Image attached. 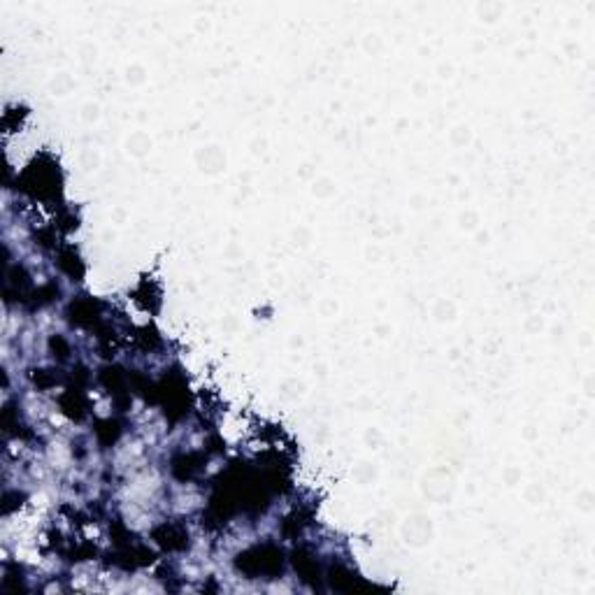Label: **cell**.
<instances>
[{
	"mask_svg": "<svg viewBox=\"0 0 595 595\" xmlns=\"http://www.w3.org/2000/svg\"><path fill=\"white\" fill-rule=\"evenodd\" d=\"M49 351L54 354V358L65 360V358L70 356V344L65 342L61 335H54L52 340H49Z\"/></svg>",
	"mask_w": 595,
	"mask_h": 595,
	"instance_id": "obj_13",
	"label": "cell"
},
{
	"mask_svg": "<svg viewBox=\"0 0 595 595\" xmlns=\"http://www.w3.org/2000/svg\"><path fill=\"white\" fill-rule=\"evenodd\" d=\"M61 410H63V414H68L70 419H75V421H82L84 416H86V398H84V393H82V388L77 386H70L68 391H65V393L61 396Z\"/></svg>",
	"mask_w": 595,
	"mask_h": 595,
	"instance_id": "obj_5",
	"label": "cell"
},
{
	"mask_svg": "<svg viewBox=\"0 0 595 595\" xmlns=\"http://www.w3.org/2000/svg\"><path fill=\"white\" fill-rule=\"evenodd\" d=\"M154 540L168 551H179L188 547V533L177 524H163L154 531Z\"/></svg>",
	"mask_w": 595,
	"mask_h": 595,
	"instance_id": "obj_4",
	"label": "cell"
},
{
	"mask_svg": "<svg viewBox=\"0 0 595 595\" xmlns=\"http://www.w3.org/2000/svg\"><path fill=\"white\" fill-rule=\"evenodd\" d=\"M202 468V458L198 454H179L172 458V475H175L179 482H186L193 475H198Z\"/></svg>",
	"mask_w": 595,
	"mask_h": 595,
	"instance_id": "obj_6",
	"label": "cell"
},
{
	"mask_svg": "<svg viewBox=\"0 0 595 595\" xmlns=\"http://www.w3.org/2000/svg\"><path fill=\"white\" fill-rule=\"evenodd\" d=\"M235 568L251 579L256 577H274L281 575V554L279 549H274L272 544H263V547H253L244 554L237 556Z\"/></svg>",
	"mask_w": 595,
	"mask_h": 595,
	"instance_id": "obj_2",
	"label": "cell"
},
{
	"mask_svg": "<svg viewBox=\"0 0 595 595\" xmlns=\"http://www.w3.org/2000/svg\"><path fill=\"white\" fill-rule=\"evenodd\" d=\"M96 435H98V442H100V444H103V447H110V444H114V442H117V438L121 435V428H119L117 421L105 419V421H100V424H98Z\"/></svg>",
	"mask_w": 595,
	"mask_h": 595,
	"instance_id": "obj_11",
	"label": "cell"
},
{
	"mask_svg": "<svg viewBox=\"0 0 595 595\" xmlns=\"http://www.w3.org/2000/svg\"><path fill=\"white\" fill-rule=\"evenodd\" d=\"M59 295V288H56L54 284H45L40 288H35V291H31V295H28V307L31 309H40L45 307V304H49L54 300V298Z\"/></svg>",
	"mask_w": 595,
	"mask_h": 595,
	"instance_id": "obj_9",
	"label": "cell"
},
{
	"mask_svg": "<svg viewBox=\"0 0 595 595\" xmlns=\"http://www.w3.org/2000/svg\"><path fill=\"white\" fill-rule=\"evenodd\" d=\"M59 267L68 274L72 281H79L84 277V263L79 260L77 251L70 249V246H65V249L59 253Z\"/></svg>",
	"mask_w": 595,
	"mask_h": 595,
	"instance_id": "obj_7",
	"label": "cell"
},
{
	"mask_svg": "<svg viewBox=\"0 0 595 595\" xmlns=\"http://www.w3.org/2000/svg\"><path fill=\"white\" fill-rule=\"evenodd\" d=\"M100 382H103L105 388H110L114 396H121L126 391V377H123V370L119 368H105L100 372Z\"/></svg>",
	"mask_w": 595,
	"mask_h": 595,
	"instance_id": "obj_8",
	"label": "cell"
},
{
	"mask_svg": "<svg viewBox=\"0 0 595 595\" xmlns=\"http://www.w3.org/2000/svg\"><path fill=\"white\" fill-rule=\"evenodd\" d=\"M31 382L40 391H47L59 384V374H56L54 370H31Z\"/></svg>",
	"mask_w": 595,
	"mask_h": 595,
	"instance_id": "obj_12",
	"label": "cell"
},
{
	"mask_svg": "<svg viewBox=\"0 0 595 595\" xmlns=\"http://www.w3.org/2000/svg\"><path fill=\"white\" fill-rule=\"evenodd\" d=\"M293 565H295V570L300 572V577L304 579V582H309L312 577H318V565H316V561H314V558H309L302 549L295 551V554H293Z\"/></svg>",
	"mask_w": 595,
	"mask_h": 595,
	"instance_id": "obj_10",
	"label": "cell"
},
{
	"mask_svg": "<svg viewBox=\"0 0 595 595\" xmlns=\"http://www.w3.org/2000/svg\"><path fill=\"white\" fill-rule=\"evenodd\" d=\"M21 191H26L33 198H54L56 193L61 191V175H59V165H56L52 158L42 156L35 158V161L24 170V175L17 181Z\"/></svg>",
	"mask_w": 595,
	"mask_h": 595,
	"instance_id": "obj_1",
	"label": "cell"
},
{
	"mask_svg": "<svg viewBox=\"0 0 595 595\" xmlns=\"http://www.w3.org/2000/svg\"><path fill=\"white\" fill-rule=\"evenodd\" d=\"M68 316H70L72 326H79V328H93V326L98 323V316H100V304L93 300V298L84 295V298H79V300H75L70 304Z\"/></svg>",
	"mask_w": 595,
	"mask_h": 595,
	"instance_id": "obj_3",
	"label": "cell"
}]
</instances>
